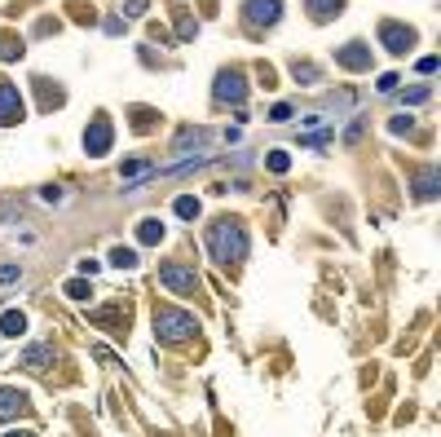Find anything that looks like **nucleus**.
Returning a JSON list of instances; mask_svg holds the SVG:
<instances>
[{
    "label": "nucleus",
    "mask_w": 441,
    "mask_h": 437,
    "mask_svg": "<svg viewBox=\"0 0 441 437\" xmlns=\"http://www.w3.org/2000/svg\"><path fill=\"white\" fill-rule=\"evenodd\" d=\"M23 93H18L13 79L0 75V128H9V124H23Z\"/></svg>",
    "instance_id": "0eeeda50"
},
{
    "label": "nucleus",
    "mask_w": 441,
    "mask_h": 437,
    "mask_svg": "<svg viewBox=\"0 0 441 437\" xmlns=\"http://www.w3.org/2000/svg\"><path fill=\"white\" fill-rule=\"evenodd\" d=\"M305 9L313 23H331V18L345 13V0H305Z\"/></svg>",
    "instance_id": "4468645a"
},
{
    "label": "nucleus",
    "mask_w": 441,
    "mask_h": 437,
    "mask_svg": "<svg viewBox=\"0 0 441 437\" xmlns=\"http://www.w3.org/2000/svg\"><path fill=\"white\" fill-rule=\"evenodd\" d=\"M5 437H35V433H5Z\"/></svg>",
    "instance_id": "2f4dec72"
},
{
    "label": "nucleus",
    "mask_w": 441,
    "mask_h": 437,
    "mask_svg": "<svg viewBox=\"0 0 441 437\" xmlns=\"http://www.w3.org/2000/svg\"><path fill=\"white\" fill-rule=\"evenodd\" d=\"M437 182H441V172H437V168H424V172L415 177V194H419V199H432V194H437Z\"/></svg>",
    "instance_id": "f3484780"
},
{
    "label": "nucleus",
    "mask_w": 441,
    "mask_h": 437,
    "mask_svg": "<svg viewBox=\"0 0 441 437\" xmlns=\"http://www.w3.org/2000/svg\"><path fill=\"white\" fill-rule=\"evenodd\" d=\"M335 67H349V71H371V45L353 40V45L335 49Z\"/></svg>",
    "instance_id": "9d476101"
},
{
    "label": "nucleus",
    "mask_w": 441,
    "mask_h": 437,
    "mask_svg": "<svg viewBox=\"0 0 441 437\" xmlns=\"http://www.w3.org/2000/svg\"><path fill=\"white\" fill-rule=\"evenodd\" d=\"M111 265H115V270H137V252H133V248H115V252H111Z\"/></svg>",
    "instance_id": "6ab92c4d"
},
{
    "label": "nucleus",
    "mask_w": 441,
    "mask_h": 437,
    "mask_svg": "<svg viewBox=\"0 0 441 437\" xmlns=\"http://www.w3.org/2000/svg\"><path fill=\"white\" fill-rule=\"evenodd\" d=\"M194 331H199V318H194V314L172 309V305H159V309H155V336H159L164 345H182V341H190Z\"/></svg>",
    "instance_id": "f03ea898"
},
{
    "label": "nucleus",
    "mask_w": 441,
    "mask_h": 437,
    "mask_svg": "<svg viewBox=\"0 0 441 437\" xmlns=\"http://www.w3.org/2000/svg\"><path fill=\"white\" fill-rule=\"evenodd\" d=\"M172 212H177V216H186V221H194V216H199V199L182 194V199H177V204H172Z\"/></svg>",
    "instance_id": "aec40b11"
},
{
    "label": "nucleus",
    "mask_w": 441,
    "mask_h": 437,
    "mask_svg": "<svg viewBox=\"0 0 441 437\" xmlns=\"http://www.w3.org/2000/svg\"><path fill=\"white\" fill-rule=\"evenodd\" d=\"M159 283H164L168 292H177V296H194V292H199V274L186 270V265L164 261V265H159Z\"/></svg>",
    "instance_id": "423d86ee"
},
{
    "label": "nucleus",
    "mask_w": 441,
    "mask_h": 437,
    "mask_svg": "<svg viewBox=\"0 0 441 437\" xmlns=\"http://www.w3.org/2000/svg\"><path fill=\"white\" fill-rule=\"evenodd\" d=\"M269 119H274V124H287V119H291V106H287V102H278V106L269 111Z\"/></svg>",
    "instance_id": "a878e982"
},
{
    "label": "nucleus",
    "mask_w": 441,
    "mask_h": 437,
    "mask_svg": "<svg viewBox=\"0 0 441 437\" xmlns=\"http://www.w3.org/2000/svg\"><path fill=\"white\" fill-rule=\"evenodd\" d=\"M35 89H40V102H45V111H53V106H62V102H67V93L57 89V84H49L45 75H35Z\"/></svg>",
    "instance_id": "2eb2a0df"
},
{
    "label": "nucleus",
    "mask_w": 441,
    "mask_h": 437,
    "mask_svg": "<svg viewBox=\"0 0 441 437\" xmlns=\"http://www.w3.org/2000/svg\"><path fill=\"white\" fill-rule=\"evenodd\" d=\"M406 102H411V106H419V102H428V84H415V89L406 93Z\"/></svg>",
    "instance_id": "393cba45"
},
{
    "label": "nucleus",
    "mask_w": 441,
    "mask_h": 437,
    "mask_svg": "<svg viewBox=\"0 0 441 437\" xmlns=\"http://www.w3.org/2000/svg\"><path fill=\"white\" fill-rule=\"evenodd\" d=\"M18 278H23L18 265H0V283H18Z\"/></svg>",
    "instance_id": "cd10ccee"
},
{
    "label": "nucleus",
    "mask_w": 441,
    "mask_h": 437,
    "mask_svg": "<svg viewBox=\"0 0 441 437\" xmlns=\"http://www.w3.org/2000/svg\"><path fill=\"white\" fill-rule=\"evenodd\" d=\"M27 393L23 389H0V424L5 420H18V415H27Z\"/></svg>",
    "instance_id": "9b49d317"
},
{
    "label": "nucleus",
    "mask_w": 441,
    "mask_h": 437,
    "mask_svg": "<svg viewBox=\"0 0 441 437\" xmlns=\"http://www.w3.org/2000/svg\"><path fill=\"white\" fill-rule=\"evenodd\" d=\"M208 252L216 265H243L247 256V230L234 216H220V221L208 226Z\"/></svg>",
    "instance_id": "f257e3e1"
},
{
    "label": "nucleus",
    "mask_w": 441,
    "mask_h": 437,
    "mask_svg": "<svg viewBox=\"0 0 441 437\" xmlns=\"http://www.w3.org/2000/svg\"><path fill=\"white\" fill-rule=\"evenodd\" d=\"M397 79H402V75H384V79H379V93H393V89H397Z\"/></svg>",
    "instance_id": "7c9ffc66"
},
{
    "label": "nucleus",
    "mask_w": 441,
    "mask_h": 437,
    "mask_svg": "<svg viewBox=\"0 0 441 437\" xmlns=\"http://www.w3.org/2000/svg\"><path fill=\"white\" fill-rule=\"evenodd\" d=\"M137 238H142V243H159V238H164V226L159 221H142L137 226Z\"/></svg>",
    "instance_id": "412c9836"
},
{
    "label": "nucleus",
    "mask_w": 441,
    "mask_h": 437,
    "mask_svg": "<svg viewBox=\"0 0 441 437\" xmlns=\"http://www.w3.org/2000/svg\"><path fill=\"white\" fill-rule=\"evenodd\" d=\"M18 363H23L27 371H45L53 363V345L49 341H40V345H27L23 353H18Z\"/></svg>",
    "instance_id": "f8f14e48"
},
{
    "label": "nucleus",
    "mask_w": 441,
    "mask_h": 437,
    "mask_svg": "<svg viewBox=\"0 0 441 437\" xmlns=\"http://www.w3.org/2000/svg\"><path fill=\"white\" fill-rule=\"evenodd\" d=\"M291 75H296V84H318V79H323V71H318L313 62H300V57L291 62Z\"/></svg>",
    "instance_id": "a211bd4d"
},
{
    "label": "nucleus",
    "mask_w": 441,
    "mask_h": 437,
    "mask_svg": "<svg viewBox=\"0 0 441 437\" xmlns=\"http://www.w3.org/2000/svg\"><path fill=\"white\" fill-rule=\"evenodd\" d=\"M111 142H115L111 119H106V115H97L93 124L84 128V150H89V155H106V150H111Z\"/></svg>",
    "instance_id": "1a4fd4ad"
},
{
    "label": "nucleus",
    "mask_w": 441,
    "mask_h": 437,
    "mask_svg": "<svg viewBox=\"0 0 441 437\" xmlns=\"http://www.w3.org/2000/svg\"><path fill=\"white\" fill-rule=\"evenodd\" d=\"M124 13H128V18H142V13H146V0H128Z\"/></svg>",
    "instance_id": "c756f323"
},
{
    "label": "nucleus",
    "mask_w": 441,
    "mask_h": 437,
    "mask_svg": "<svg viewBox=\"0 0 441 437\" xmlns=\"http://www.w3.org/2000/svg\"><path fill=\"white\" fill-rule=\"evenodd\" d=\"M265 164H269V172H287V168H291V155H287V150H274Z\"/></svg>",
    "instance_id": "5701e85b"
},
{
    "label": "nucleus",
    "mask_w": 441,
    "mask_h": 437,
    "mask_svg": "<svg viewBox=\"0 0 441 437\" xmlns=\"http://www.w3.org/2000/svg\"><path fill=\"white\" fill-rule=\"evenodd\" d=\"M362 128H367V119L357 115L353 124H349V133H345V146H357V137H362Z\"/></svg>",
    "instance_id": "b1692460"
},
{
    "label": "nucleus",
    "mask_w": 441,
    "mask_h": 437,
    "mask_svg": "<svg viewBox=\"0 0 441 437\" xmlns=\"http://www.w3.org/2000/svg\"><path fill=\"white\" fill-rule=\"evenodd\" d=\"M415 27H406V23H393V18H384V23H379V45H384L389 53H397V57H402V53H411L415 49Z\"/></svg>",
    "instance_id": "20e7f679"
},
{
    "label": "nucleus",
    "mask_w": 441,
    "mask_h": 437,
    "mask_svg": "<svg viewBox=\"0 0 441 437\" xmlns=\"http://www.w3.org/2000/svg\"><path fill=\"white\" fill-rule=\"evenodd\" d=\"M411 128H415V119H411V115H406V119H402V115L393 119V133H411Z\"/></svg>",
    "instance_id": "c85d7f7f"
},
{
    "label": "nucleus",
    "mask_w": 441,
    "mask_h": 437,
    "mask_svg": "<svg viewBox=\"0 0 441 437\" xmlns=\"http://www.w3.org/2000/svg\"><path fill=\"white\" fill-rule=\"evenodd\" d=\"M177 31H182V40H190L199 27H194V18H186V13H182V18H177Z\"/></svg>",
    "instance_id": "bb28decb"
},
{
    "label": "nucleus",
    "mask_w": 441,
    "mask_h": 437,
    "mask_svg": "<svg viewBox=\"0 0 441 437\" xmlns=\"http://www.w3.org/2000/svg\"><path fill=\"white\" fill-rule=\"evenodd\" d=\"M278 18H283V0H247L243 5V23L247 27H274Z\"/></svg>",
    "instance_id": "6e6552de"
},
{
    "label": "nucleus",
    "mask_w": 441,
    "mask_h": 437,
    "mask_svg": "<svg viewBox=\"0 0 441 437\" xmlns=\"http://www.w3.org/2000/svg\"><path fill=\"white\" fill-rule=\"evenodd\" d=\"M67 296H71V301H89L93 287L84 283V278H71V283H67Z\"/></svg>",
    "instance_id": "4be33fe9"
},
{
    "label": "nucleus",
    "mask_w": 441,
    "mask_h": 437,
    "mask_svg": "<svg viewBox=\"0 0 441 437\" xmlns=\"http://www.w3.org/2000/svg\"><path fill=\"white\" fill-rule=\"evenodd\" d=\"M150 177H159V168L146 164V159H128V164L119 168V182L124 186H142V182H150Z\"/></svg>",
    "instance_id": "ddd939ff"
},
{
    "label": "nucleus",
    "mask_w": 441,
    "mask_h": 437,
    "mask_svg": "<svg viewBox=\"0 0 441 437\" xmlns=\"http://www.w3.org/2000/svg\"><path fill=\"white\" fill-rule=\"evenodd\" d=\"M212 142H216L212 128H182V133H177V142H172V155H182V159L199 155V159H203L212 150Z\"/></svg>",
    "instance_id": "39448f33"
},
{
    "label": "nucleus",
    "mask_w": 441,
    "mask_h": 437,
    "mask_svg": "<svg viewBox=\"0 0 441 437\" xmlns=\"http://www.w3.org/2000/svg\"><path fill=\"white\" fill-rule=\"evenodd\" d=\"M27 331V314L23 309H5L0 314V336H23Z\"/></svg>",
    "instance_id": "dca6fc26"
},
{
    "label": "nucleus",
    "mask_w": 441,
    "mask_h": 437,
    "mask_svg": "<svg viewBox=\"0 0 441 437\" xmlns=\"http://www.w3.org/2000/svg\"><path fill=\"white\" fill-rule=\"evenodd\" d=\"M212 97L220 106L234 102V106H243V97H247V79L238 67H225V71H216V84H212Z\"/></svg>",
    "instance_id": "7ed1b4c3"
}]
</instances>
